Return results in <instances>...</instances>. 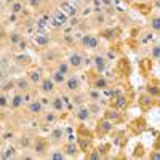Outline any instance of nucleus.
I'll list each match as a JSON object with an SVG mask.
<instances>
[{
	"instance_id": "nucleus-19",
	"label": "nucleus",
	"mask_w": 160,
	"mask_h": 160,
	"mask_svg": "<svg viewBox=\"0 0 160 160\" xmlns=\"http://www.w3.org/2000/svg\"><path fill=\"white\" fill-rule=\"evenodd\" d=\"M34 42H35L38 47H48V43H50V35H48V34H35Z\"/></svg>"
},
{
	"instance_id": "nucleus-29",
	"label": "nucleus",
	"mask_w": 160,
	"mask_h": 160,
	"mask_svg": "<svg viewBox=\"0 0 160 160\" xmlns=\"http://www.w3.org/2000/svg\"><path fill=\"white\" fill-rule=\"evenodd\" d=\"M151 28H152L155 32H158V29H160V18H158L157 13H154V16L151 18Z\"/></svg>"
},
{
	"instance_id": "nucleus-3",
	"label": "nucleus",
	"mask_w": 160,
	"mask_h": 160,
	"mask_svg": "<svg viewBox=\"0 0 160 160\" xmlns=\"http://www.w3.org/2000/svg\"><path fill=\"white\" fill-rule=\"evenodd\" d=\"M38 90H40V93L42 95H47V96H51L53 93H55L56 90H58V87H56V83L51 80V77L50 75H43L42 77V80L38 82Z\"/></svg>"
},
{
	"instance_id": "nucleus-8",
	"label": "nucleus",
	"mask_w": 160,
	"mask_h": 160,
	"mask_svg": "<svg viewBox=\"0 0 160 160\" xmlns=\"http://www.w3.org/2000/svg\"><path fill=\"white\" fill-rule=\"evenodd\" d=\"M34 152L37 155H47L48 154V141L43 139V138H35L34 141Z\"/></svg>"
},
{
	"instance_id": "nucleus-39",
	"label": "nucleus",
	"mask_w": 160,
	"mask_h": 160,
	"mask_svg": "<svg viewBox=\"0 0 160 160\" xmlns=\"http://www.w3.org/2000/svg\"><path fill=\"white\" fill-rule=\"evenodd\" d=\"M3 2H5V3H8V5H10V3H13V2H15V0H3Z\"/></svg>"
},
{
	"instance_id": "nucleus-12",
	"label": "nucleus",
	"mask_w": 160,
	"mask_h": 160,
	"mask_svg": "<svg viewBox=\"0 0 160 160\" xmlns=\"http://www.w3.org/2000/svg\"><path fill=\"white\" fill-rule=\"evenodd\" d=\"M22 104H24V96H22V93H19V91H16L15 90V93L10 96V108L13 109V111H18L19 108H22Z\"/></svg>"
},
{
	"instance_id": "nucleus-1",
	"label": "nucleus",
	"mask_w": 160,
	"mask_h": 160,
	"mask_svg": "<svg viewBox=\"0 0 160 160\" xmlns=\"http://www.w3.org/2000/svg\"><path fill=\"white\" fill-rule=\"evenodd\" d=\"M66 61L69 62V66H71V69H72V71L82 69V68H83V64L87 62V59H85V56H83V53H82V51H78V50L71 51Z\"/></svg>"
},
{
	"instance_id": "nucleus-15",
	"label": "nucleus",
	"mask_w": 160,
	"mask_h": 160,
	"mask_svg": "<svg viewBox=\"0 0 160 160\" xmlns=\"http://www.w3.org/2000/svg\"><path fill=\"white\" fill-rule=\"evenodd\" d=\"M55 69H56V71H59V72H61V74H64V75H69V74L72 72L69 62L66 61V59H58V61H56V66H55Z\"/></svg>"
},
{
	"instance_id": "nucleus-24",
	"label": "nucleus",
	"mask_w": 160,
	"mask_h": 160,
	"mask_svg": "<svg viewBox=\"0 0 160 160\" xmlns=\"http://www.w3.org/2000/svg\"><path fill=\"white\" fill-rule=\"evenodd\" d=\"M47 157H48V158H51V160H64V158H68V157H66V154H64V151H62V149L51 151L50 154H47Z\"/></svg>"
},
{
	"instance_id": "nucleus-2",
	"label": "nucleus",
	"mask_w": 160,
	"mask_h": 160,
	"mask_svg": "<svg viewBox=\"0 0 160 160\" xmlns=\"http://www.w3.org/2000/svg\"><path fill=\"white\" fill-rule=\"evenodd\" d=\"M62 87H64L66 93H71V95H72V93L80 91V87H82V82H80V77H78L77 74H69L68 77H66V80H64Z\"/></svg>"
},
{
	"instance_id": "nucleus-30",
	"label": "nucleus",
	"mask_w": 160,
	"mask_h": 160,
	"mask_svg": "<svg viewBox=\"0 0 160 160\" xmlns=\"http://www.w3.org/2000/svg\"><path fill=\"white\" fill-rule=\"evenodd\" d=\"M2 158H15L16 157V151H15V148H7L5 151H3V154L0 155Z\"/></svg>"
},
{
	"instance_id": "nucleus-27",
	"label": "nucleus",
	"mask_w": 160,
	"mask_h": 160,
	"mask_svg": "<svg viewBox=\"0 0 160 160\" xmlns=\"http://www.w3.org/2000/svg\"><path fill=\"white\" fill-rule=\"evenodd\" d=\"M10 108V96L7 95V91L0 93V109H7Z\"/></svg>"
},
{
	"instance_id": "nucleus-7",
	"label": "nucleus",
	"mask_w": 160,
	"mask_h": 160,
	"mask_svg": "<svg viewBox=\"0 0 160 160\" xmlns=\"http://www.w3.org/2000/svg\"><path fill=\"white\" fill-rule=\"evenodd\" d=\"M50 109L56 114L66 112V99L62 96H51L50 98Z\"/></svg>"
},
{
	"instance_id": "nucleus-34",
	"label": "nucleus",
	"mask_w": 160,
	"mask_h": 160,
	"mask_svg": "<svg viewBox=\"0 0 160 160\" xmlns=\"http://www.w3.org/2000/svg\"><path fill=\"white\" fill-rule=\"evenodd\" d=\"M148 95L151 96V98H157L158 96V88L154 85V87H149L148 88Z\"/></svg>"
},
{
	"instance_id": "nucleus-40",
	"label": "nucleus",
	"mask_w": 160,
	"mask_h": 160,
	"mask_svg": "<svg viewBox=\"0 0 160 160\" xmlns=\"http://www.w3.org/2000/svg\"><path fill=\"white\" fill-rule=\"evenodd\" d=\"M3 3H5V2H3V0H0V10H2V8H3Z\"/></svg>"
},
{
	"instance_id": "nucleus-4",
	"label": "nucleus",
	"mask_w": 160,
	"mask_h": 160,
	"mask_svg": "<svg viewBox=\"0 0 160 160\" xmlns=\"http://www.w3.org/2000/svg\"><path fill=\"white\" fill-rule=\"evenodd\" d=\"M26 111H28L31 115H42L43 111H45V106L42 104V101H40V98H32L31 101L26 102Z\"/></svg>"
},
{
	"instance_id": "nucleus-18",
	"label": "nucleus",
	"mask_w": 160,
	"mask_h": 160,
	"mask_svg": "<svg viewBox=\"0 0 160 160\" xmlns=\"http://www.w3.org/2000/svg\"><path fill=\"white\" fill-rule=\"evenodd\" d=\"M24 11V3L21 0H15L13 3H10V13L11 15H21Z\"/></svg>"
},
{
	"instance_id": "nucleus-42",
	"label": "nucleus",
	"mask_w": 160,
	"mask_h": 160,
	"mask_svg": "<svg viewBox=\"0 0 160 160\" xmlns=\"http://www.w3.org/2000/svg\"><path fill=\"white\" fill-rule=\"evenodd\" d=\"M125 2H127V3H128V2H130V0H125Z\"/></svg>"
},
{
	"instance_id": "nucleus-16",
	"label": "nucleus",
	"mask_w": 160,
	"mask_h": 160,
	"mask_svg": "<svg viewBox=\"0 0 160 160\" xmlns=\"http://www.w3.org/2000/svg\"><path fill=\"white\" fill-rule=\"evenodd\" d=\"M93 88H96V90H108L109 88V82L106 80V77H102V75H99L98 74V77L95 78V82H93V85H91Z\"/></svg>"
},
{
	"instance_id": "nucleus-14",
	"label": "nucleus",
	"mask_w": 160,
	"mask_h": 160,
	"mask_svg": "<svg viewBox=\"0 0 160 160\" xmlns=\"http://www.w3.org/2000/svg\"><path fill=\"white\" fill-rule=\"evenodd\" d=\"M62 151H64L66 157H77L78 152H80V148H78L77 144H74V142L71 141V142H68V144L64 146V149H62Z\"/></svg>"
},
{
	"instance_id": "nucleus-36",
	"label": "nucleus",
	"mask_w": 160,
	"mask_h": 160,
	"mask_svg": "<svg viewBox=\"0 0 160 160\" xmlns=\"http://www.w3.org/2000/svg\"><path fill=\"white\" fill-rule=\"evenodd\" d=\"M101 2L108 10H114V0H101Z\"/></svg>"
},
{
	"instance_id": "nucleus-20",
	"label": "nucleus",
	"mask_w": 160,
	"mask_h": 160,
	"mask_svg": "<svg viewBox=\"0 0 160 160\" xmlns=\"http://www.w3.org/2000/svg\"><path fill=\"white\" fill-rule=\"evenodd\" d=\"M42 118H43V122L48 123V125H53V123H56V120H58V114L55 111H51V112H45L42 114Z\"/></svg>"
},
{
	"instance_id": "nucleus-37",
	"label": "nucleus",
	"mask_w": 160,
	"mask_h": 160,
	"mask_svg": "<svg viewBox=\"0 0 160 160\" xmlns=\"http://www.w3.org/2000/svg\"><path fill=\"white\" fill-rule=\"evenodd\" d=\"M19 144L22 146V148H28V146H29V139H28V136H21Z\"/></svg>"
},
{
	"instance_id": "nucleus-13",
	"label": "nucleus",
	"mask_w": 160,
	"mask_h": 160,
	"mask_svg": "<svg viewBox=\"0 0 160 160\" xmlns=\"http://www.w3.org/2000/svg\"><path fill=\"white\" fill-rule=\"evenodd\" d=\"M53 24L56 26V28H62V26H66L68 24V21H69V16L66 15L64 11H61V10H56L55 13H53Z\"/></svg>"
},
{
	"instance_id": "nucleus-41",
	"label": "nucleus",
	"mask_w": 160,
	"mask_h": 160,
	"mask_svg": "<svg viewBox=\"0 0 160 160\" xmlns=\"http://www.w3.org/2000/svg\"><path fill=\"white\" fill-rule=\"evenodd\" d=\"M139 2H148V0H139Z\"/></svg>"
},
{
	"instance_id": "nucleus-5",
	"label": "nucleus",
	"mask_w": 160,
	"mask_h": 160,
	"mask_svg": "<svg viewBox=\"0 0 160 160\" xmlns=\"http://www.w3.org/2000/svg\"><path fill=\"white\" fill-rule=\"evenodd\" d=\"M80 45L87 50H98L99 47V38L95 34H85L80 38Z\"/></svg>"
},
{
	"instance_id": "nucleus-22",
	"label": "nucleus",
	"mask_w": 160,
	"mask_h": 160,
	"mask_svg": "<svg viewBox=\"0 0 160 160\" xmlns=\"http://www.w3.org/2000/svg\"><path fill=\"white\" fill-rule=\"evenodd\" d=\"M85 95H87V101H101V99H102V98H101V91L96 90V88L88 90Z\"/></svg>"
},
{
	"instance_id": "nucleus-33",
	"label": "nucleus",
	"mask_w": 160,
	"mask_h": 160,
	"mask_svg": "<svg viewBox=\"0 0 160 160\" xmlns=\"http://www.w3.org/2000/svg\"><path fill=\"white\" fill-rule=\"evenodd\" d=\"M96 22H98L99 26H102V24L106 22V15H104L102 10H99V13L96 11Z\"/></svg>"
},
{
	"instance_id": "nucleus-11",
	"label": "nucleus",
	"mask_w": 160,
	"mask_h": 160,
	"mask_svg": "<svg viewBox=\"0 0 160 160\" xmlns=\"http://www.w3.org/2000/svg\"><path fill=\"white\" fill-rule=\"evenodd\" d=\"M15 90L19 93H26L32 90V83L29 82L28 77H19L18 80H15Z\"/></svg>"
},
{
	"instance_id": "nucleus-28",
	"label": "nucleus",
	"mask_w": 160,
	"mask_h": 160,
	"mask_svg": "<svg viewBox=\"0 0 160 160\" xmlns=\"http://www.w3.org/2000/svg\"><path fill=\"white\" fill-rule=\"evenodd\" d=\"M158 58H160V47H158V43H154L151 47V59L158 61Z\"/></svg>"
},
{
	"instance_id": "nucleus-31",
	"label": "nucleus",
	"mask_w": 160,
	"mask_h": 160,
	"mask_svg": "<svg viewBox=\"0 0 160 160\" xmlns=\"http://www.w3.org/2000/svg\"><path fill=\"white\" fill-rule=\"evenodd\" d=\"M98 128H101L102 133H108L109 130H112V122H109V120L106 118V120H102V122H101V125H98Z\"/></svg>"
},
{
	"instance_id": "nucleus-10",
	"label": "nucleus",
	"mask_w": 160,
	"mask_h": 160,
	"mask_svg": "<svg viewBox=\"0 0 160 160\" xmlns=\"http://www.w3.org/2000/svg\"><path fill=\"white\" fill-rule=\"evenodd\" d=\"M75 118L80 120V122H88V120L91 118V112H90V109H88L87 102H85V104H80L78 108H77V111H75Z\"/></svg>"
},
{
	"instance_id": "nucleus-6",
	"label": "nucleus",
	"mask_w": 160,
	"mask_h": 160,
	"mask_svg": "<svg viewBox=\"0 0 160 160\" xmlns=\"http://www.w3.org/2000/svg\"><path fill=\"white\" fill-rule=\"evenodd\" d=\"M91 62H93V69H95L98 74H102L106 69H108V59H106L104 55H101V53H96L95 56L91 58Z\"/></svg>"
},
{
	"instance_id": "nucleus-21",
	"label": "nucleus",
	"mask_w": 160,
	"mask_h": 160,
	"mask_svg": "<svg viewBox=\"0 0 160 160\" xmlns=\"http://www.w3.org/2000/svg\"><path fill=\"white\" fill-rule=\"evenodd\" d=\"M50 77H51V80H53V82H55L56 83V87H59V85H62L64 83V80H66V77H68V75H64V74H61L59 71H53L51 74H50Z\"/></svg>"
},
{
	"instance_id": "nucleus-9",
	"label": "nucleus",
	"mask_w": 160,
	"mask_h": 160,
	"mask_svg": "<svg viewBox=\"0 0 160 160\" xmlns=\"http://www.w3.org/2000/svg\"><path fill=\"white\" fill-rule=\"evenodd\" d=\"M64 128L62 127H55L51 131H50V135H48V141L51 144H59L62 139H64Z\"/></svg>"
},
{
	"instance_id": "nucleus-38",
	"label": "nucleus",
	"mask_w": 160,
	"mask_h": 160,
	"mask_svg": "<svg viewBox=\"0 0 160 160\" xmlns=\"http://www.w3.org/2000/svg\"><path fill=\"white\" fill-rule=\"evenodd\" d=\"M151 157H152V158H155V160H157V158H158V154H157V152H154V154H152V155H151Z\"/></svg>"
},
{
	"instance_id": "nucleus-23",
	"label": "nucleus",
	"mask_w": 160,
	"mask_h": 160,
	"mask_svg": "<svg viewBox=\"0 0 160 160\" xmlns=\"http://www.w3.org/2000/svg\"><path fill=\"white\" fill-rule=\"evenodd\" d=\"M87 106H88L91 115H96V114H99V112L102 111V106L99 104V101H90Z\"/></svg>"
},
{
	"instance_id": "nucleus-17",
	"label": "nucleus",
	"mask_w": 160,
	"mask_h": 160,
	"mask_svg": "<svg viewBox=\"0 0 160 160\" xmlns=\"http://www.w3.org/2000/svg\"><path fill=\"white\" fill-rule=\"evenodd\" d=\"M29 78V82L32 83V85H38V82L42 80V77H43V74L40 72L38 69H32V71H29L28 72V75H26Z\"/></svg>"
},
{
	"instance_id": "nucleus-26",
	"label": "nucleus",
	"mask_w": 160,
	"mask_h": 160,
	"mask_svg": "<svg viewBox=\"0 0 160 160\" xmlns=\"http://www.w3.org/2000/svg\"><path fill=\"white\" fill-rule=\"evenodd\" d=\"M85 99H87V95H85V93H80V91L72 93V102H74V104H77V106L85 104Z\"/></svg>"
},
{
	"instance_id": "nucleus-25",
	"label": "nucleus",
	"mask_w": 160,
	"mask_h": 160,
	"mask_svg": "<svg viewBox=\"0 0 160 160\" xmlns=\"http://www.w3.org/2000/svg\"><path fill=\"white\" fill-rule=\"evenodd\" d=\"M22 38H24L22 34L18 32V31H13V32H10V35H8V40H10V43H11V45H18Z\"/></svg>"
},
{
	"instance_id": "nucleus-35",
	"label": "nucleus",
	"mask_w": 160,
	"mask_h": 160,
	"mask_svg": "<svg viewBox=\"0 0 160 160\" xmlns=\"http://www.w3.org/2000/svg\"><path fill=\"white\" fill-rule=\"evenodd\" d=\"M28 3L32 7V8H40L43 3V0H28Z\"/></svg>"
},
{
	"instance_id": "nucleus-32",
	"label": "nucleus",
	"mask_w": 160,
	"mask_h": 160,
	"mask_svg": "<svg viewBox=\"0 0 160 160\" xmlns=\"http://www.w3.org/2000/svg\"><path fill=\"white\" fill-rule=\"evenodd\" d=\"M88 158H91V160H98V158H101V152L98 151V149H91L90 152H88V155H87Z\"/></svg>"
}]
</instances>
